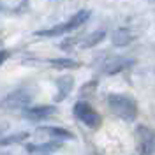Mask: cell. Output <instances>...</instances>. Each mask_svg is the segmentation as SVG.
<instances>
[{
    "label": "cell",
    "mask_w": 155,
    "mask_h": 155,
    "mask_svg": "<svg viewBox=\"0 0 155 155\" xmlns=\"http://www.w3.org/2000/svg\"><path fill=\"white\" fill-rule=\"evenodd\" d=\"M107 106L124 122H134L137 116V104L134 99L124 94H111L107 97Z\"/></svg>",
    "instance_id": "cell-1"
},
{
    "label": "cell",
    "mask_w": 155,
    "mask_h": 155,
    "mask_svg": "<svg viewBox=\"0 0 155 155\" xmlns=\"http://www.w3.org/2000/svg\"><path fill=\"white\" fill-rule=\"evenodd\" d=\"M88 18H90V11L81 9V11H78V12L69 19L67 23L57 25V27L48 28V30H37V32H35V35H37V37H58V35H64V34H67V32H71V30L81 27Z\"/></svg>",
    "instance_id": "cell-2"
},
{
    "label": "cell",
    "mask_w": 155,
    "mask_h": 155,
    "mask_svg": "<svg viewBox=\"0 0 155 155\" xmlns=\"http://www.w3.org/2000/svg\"><path fill=\"white\" fill-rule=\"evenodd\" d=\"M32 97L34 95L28 88L21 87L0 101V109H27L32 102Z\"/></svg>",
    "instance_id": "cell-3"
},
{
    "label": "cell",
    "mask_w": 155,
    "mask_h": 155,
    "mask_svg": "<svg viewBox=\"0 0 155 155\" xmlns=\"http://www.w3.org/2000/svg\"><path fill=\"white\" fill-rule=\"evenodd\" d=\"M139 155H155V130L146 125L136 127Z\"/></svg>",
    "instance_id": "cell-4"
},
{
    "label": "cell",
    "mask_w": 155,
    "mask_h": 155,
    "mask_svg": "<svg viewBox=\"0 0 155 155\" xmlns=\"http://www.w3.org/2000/svg\"><path fill=\"white\" fill-rule=\"evenodd\" d=\"M74 115L79 122H83L90 129H97L101 125V115L85 101H79L74 104Z\"/></svg>",
    "instance_id": "cell-5"
},
{
    "label": "cell",
    "mask_w": 155,
    "mask_h": 155,
    "mask_svg": "<svg viewBox=\"0 0 155 155\" xmlns=\"http://www.w3.org/2000/svg\"><path fill=\"white\" fill-rule=\"evenodd\" d=\"M55 113H57L55 106H34V107L23 109V116L30 122H42L49 116H53Z\"/></svg>",
    "instance_id": "cell-6"
},
{
    "label": "cell",
    "mask_w": 155,
    "mask_h": 155,
    "mask_svg": "<svg viewBox=\"0 0 155 155\" xmlns=\"http://www.w3.org/2000/svg\"><path fill=\"white\" fill-rule=\"evenodd\" d=\"M136 64L134 58H115V60H109L106 65H104V69H102V72L104 74H116V72H122V71H125V69L132 67Z\"/></svg>",
    "instance_id": "cell-7"
},
{
    "label": "cell",
    "mask_w": 155,
    "mask_h": 155,
    "mask_svg": "<svg viewBox=\"0 0 155 155\" xmlns=\"http://www.w3.org/2000/svg\"><path fill=\"white\" fill-rule=\"evenodd\" d=\"M55 83H57V95H55V101H57V102H62V101H65L69 97V94H71V90L74 87V79H72V76H62V78H58Z\"/></svg>",
    "instance_id": "cell-8"
},
{
    "label": "cell",
    "mask_w": 155,
    "mask_h": 155,
    "mask_svg": "<svg viewBox=\"0 0 155 155\" xmlns=\"http://www.w3.org/2000/svg\"><path fill=\"white\" fill-rule=\"evenodd\" d=\"M39 130L44 132V134H48L53 139H60V141H71V139H74V134L71 130H67V129H62V127L42 125V127H39Z\"/></svg>",
    "instance_id": "cell-9"
},
{
    "label": "cell",
    "mask_w": 155,
    "mask_h": 155,
    "mask_svg": "<svg viewBox=\"0 0 155 155\" xmlns=\"http://www.w3.org/2000/svg\"><path fill=\"white\" fill-rule=\"evenodd\" d=\"M111 42L115 44V46H129L130 42H132V34L129 32L127 28H118L113 32V35H111Z\"/></svg>",
    "instance_id": "cell-10"
},
{
    "label": "cell",
    "mask_w": 155,
    "mask_h": 155,
    "mask_svg": "<svg viewBox=\"0 0 155 155\" xmlns=\"http://www.w3.org/2000/svg\"><path fill=\"white\" fill-rule=\"evenodd\" d=\"M106 34H107L106 27H102V28H99V30H95V32H92V34H90V35L85 39V41H83L81 48L88 49V48H94V46H97L99 42H102V39L106 37Z\"/></svg>",
    "instance_id": "cell-11"
},
{
    "label": "cell",
    "mask_w": 155,
    "mask_h": 155,
    "mask_svg": "<svg viewBox=\"0 0 155 155\" xmlns=\"http://www.w3.org/2000/svg\"><path fill=\"white\" fill-rule=\"evenodd\" d=\"M62 148V145L60 143H42V145H27V152H30V153H46L48 155L49 152H57V150H60Z\"/></svg>",
    "instance_id": "cell-12"
},
{
    "label": "cell",
    "mask_w": 155,
    "mask_h": 155,
    "mask_svg": "<svg viewBox=\"0 0 155 155\" xmlns=\"http://www.w3.org/2000/svg\"><path fill=\"white\" fill-rule=\"evenodd\" d=\"M49 65L55 69H76L79 67V64H78L76 60H72V58H53V60H49Z\"/></svg>",
    "instance_id": "cell-13"
},
{
    "label": "cell",
    "mask_w": 155,
    "mask_h": 155,
    "mask_svg": "<svg viewBox=\"0 0 155 155\" xmlns=\"http://www.w3.org/2000/svg\"><path fill=\"white\" fill-rule=\"evenodd\" d=\"M27 137H28V132H18V134L7 136V137H2L0 139V146H9V145H14V143H21Z\"/></svg>",
    "instance_id": "cell-14"
},
{
    "label": "cell",
    "mask_w": 155,
    "mask_h": 155,
    "mask_svg": "<svg viewBox=\"0 0 155 155\" xmlns=\"http://www.w3.org/2000/svg\"><path fill=\"white\" fill-rule=\"evenodd\" d=\"M9 58V51H0V65Z\"/></svg>",
    "instance_id": "cell-15"
},
{
    "label": "cell",
    "mask_w": 155,
    "mask_h": 155,
    "mask_svg": "<svg viewBox=\"0 0 155 155\" xmlns=\"http://www.w3.org/2000/svg\"><path fill=\"white\" fill-rule=\"evenodd\" d=\"M7 130V124H0V136Z\"/></svg>",
    "instance_id": "cell-16"
},
{
    "label": "cell",
    "mask_w": 155,
    "mask_h": 155,
    "mask_svg": "<svg viewBox=\"0 0 155 155\" xmlns=\"http://www.w3.org/2000/svg\"><path fill=\"white\" fill-rule=\"evenodd\" d=\"M2 11H5V7H4V5H2V4H0V12H2Z\"/></svg>",
    "instance_id": "cell-17"
}]
</instances>
